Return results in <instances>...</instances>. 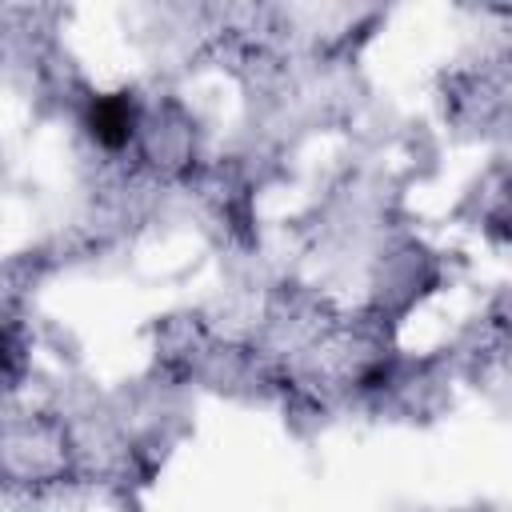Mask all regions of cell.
<instances>
[{"label":"cell","mask_w":512,"mask_h":512,"mask_svg":"<svg viewBox=\"0 0 512 512\" xmlns=\"http://www.w3.org/2000/svg\"><path fill=\"white\" fill-rule=\"evenodd\" d=\"M92 136L108 148H120L132 136V104L124 96H104L92 104Z\"/></svg>","instance_id":"obj_1"}]
</instances>
